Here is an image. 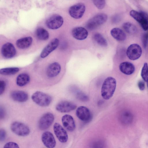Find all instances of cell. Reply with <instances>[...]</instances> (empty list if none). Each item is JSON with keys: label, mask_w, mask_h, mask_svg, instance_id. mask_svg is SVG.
<instances>
[{"label": "cell", "mask_w": 148, "mask_h": 148, "mask_svg": "<svg viewBox=\"0 0 148 148\" xmlns=\"http://www.w3.org/2000/svg\"><path fill=\"white\" fill-rule=\"evenodd\" d=\"M6 137V132L5 130L3 129L0 130V141L1 142L3 141Z\"/></svg>", "instance_id": "cell-33"}, {"label": "cell", "mask_w": 148, "mask_h": 148, "mask_svg": "<svg viewBox=\"0 0 148 148\" xmlns=\"http://www.w3.org/2000/svg\"><path fill=\"white\" fill-rule=\"evenodd\" d=\"M6 114L5 109L3 107L0 106V118L1 119H4Z\"/></svg>", "instance_id": "cell-35"}, {"label": "cell", "mask_w": 148, "mask_h": 148, "mask_svg": "<svg viewBox=\"0 0 148 148\" xmlns=\"http://www.w3.org/2000/svg\"><path fill=\"white\" fill-rule=\"evenodd\" d=\"M35 33L36 37L40 40H46L49 37V33L47 30L43 28H38L36 31Z\"/></svg>", "instance_id": "cell-24"}, {"label": "cell", "mask_w": 148, "mask_h": 148, "mask_svg": "<svg viewBox=\"0 0 148 148\" xmlns=\"http://www.w3.org/2000/svg\"><path fill=\"white\" fill-rule=\"evenodd\" d=\"M77 106L72 102L63 101L59 102L56 106V110L61 113H67L75 110Z\"/></svg>", "instance_id": "cell-10"}, {"label": "cell", "mask_w": 148, "mask_h": 148, "mask_svg": "<svg viewBox=\"0 0 148 148\" xmlns=\"http://www.w3.org/2000/svg\"><path fill=\"white\" fill-rule=\"evenodd\" d=\"M10 129L13 133L20 136H27L30 132V129L27 126L18 121L13 122L10 125Z\"/></svg>", "instance_id": "cell-4"}, {"label": "cell", "mask_w": 148, "mask_h": 148, "mask_svg": "<svg viewBox=\"0 0 148 148\" xmlns=\"http://www.w3.org/2000/svg\"><path fill=\"white\" fill-rule=\"evenodd\" d=\"M30 80V77L28 74L25 73L21 74L16 78V84L19 86H23L28 84Z\"/></svg>", "instance_id": "cell-23"}, {"label": "cell", "mask_w": 148, "mask_h": 148, "mask_svg": "<svg viewBox=\"0 0 148 148\" xmlns=\"http://www.w3.org/2000/svg\"><path fill=\"white\" fill-rule=\"evenodd\" d=\"M147 87L148 88V82L147 83Z\"/></svg>", "instance_id": "cell-37"}, {"label": "cell", "mask_w": 148, "mask_h": 148, "mask_svg": "<svg viewBox=\"0 0 148 148\" xmlns=\"http://www.w3.org/2000/svg\"><path fill=\"white\" fill-rule=\"evenodd\" d=\"M6 86L5 82L3 80H1L0 81V95L3 94L5 90Z\"/></svg>", "instance_id": "cell-34"}, {"label": "cell", "mask_w": 148, "mask_h": 148, "mask_svg": "<svg viewBox=\"0 0 148 148\" xmlns=\"http://www.w3.org/2000/svg\"><path fill=\"white\" fill-rule=\"evenodd\" d=\"M124 30L129 34H134L137 31L136 27L134 25L129 22H126L123 25Z\"/></svg>", "instance_id": "cell-26"}, {"label": "cell", "mask_w": 148, "mask_h": 148, "mask_svg": "<svg viewBox=\"0 0 148 148\" xmlns=\"http://www.w3.org/2000/svg\"><path fill=\"white\" fill-rule=\"evenodd\" d=\"M142 49L140 46L137 44H133L127 48L126 54L130 60H134L139 58L141 55Z\"/></svg>", "instance_id": "cell-7"}, {"label": "cell", "mask_w": 148, "mask_h": 148, "mask_svg": "<svg viewBox=\"0 0 148 148\" xmlns=\"http://www.w3.org/2000/svg\"><path fill=\"white\" fill-rule=\"evenodd\" d=\"M76 114L79 119L84 122L88 121L91 117L90 110L84 106H81L77 108L76 111Z\"/></svg>", "instance_id": "cell-13"}, {"label": "cell", "mask_w": 148, "mask_h": 148, "mask_svg": "<svg viewBox=\"0 0 148 148\" xmlns=\"http://www.w3.org/2000/svg\"><path fill=\"white\" fill-rule=\"evenodd\" d=\"M10 95L13 100L19 102H25L28 98L27 93L22 90L13 91L11 93Z\"/></svg>", "instance_id": "cell-17"}, {"label": "cell", "mask_w": 148, "mask_h": 148, "mask_svg": "<svg viewBox=\"0 0 148 148\" xmlns=\"http://www.w3.org/2000/svg\"><path fill=\"white\" fill-rule=\"evenodd\" d=\"M32 38L31 37H27L17 40L16 45L20 49H25L29 47L32 44Z\"/></svg>", "instance_id": "cell-21"}, {"label": "cell", "mask_w": 148, "mask_h": 148, "mask_svg": "<svg viewBox=\"0 0 148 148\" xmlns=\"http://www.w3.org/2000/svg\"><path fill=\"white\" fill-rule=\"evenodd\" d=\"M94 4L98 9H102L105 7V0H92Z\"/></svg>", "instance_id": "cell-30"}, {"label": "cell", "mask_w": 148, "mask_h": 148, "mask_svg": "<svg viewBox=\"0 0 148 148\" xmlns=\"http://www.w3.org/2000/svg\"><path fill=\"white\" fill-rule=\"evenodd\" d=\"M1 53L4 58L9 59L14 57L15 55L16 51L12 44L7 42L3 45L1 49Z\"/></svg>", "instance_id": "cell-12"}, {"label": "cell", "mask_w": 148, "mask_h": 148, "mask_svg": "<svg viewBox=\"0 0 148 148\" xmlns=\"http://www.w3.org/2000/svg\"><path fill=\"white\" fill-rule=\"evenodd\" d=\"M121 121L125 124H129L131 122L133 119L132 114L128 111L123 112L121 116Z\"/></svg>", "instance_id": "cell-27"}, {"label": "cell", "mask_w": 148, "mask_h": 148, "mask_svg": "<svg viewBox=\"0 0 148 148\" xmlns=\"http://www.w3.org/2000/svg\"><path fill=\"white\" fill-rule=\"evenodd\" d=\"M107 15L103 13L97 14L90 19L86 25V27L90 30H92L104 23L107 20Z\"/></svg>", "instance_id": "cell-3"}, {"label": "cell", "mask_w": 148, "mask_h": 148, "mask_svg": "<svg viewBox=\"0 0 148 148\" xmlns=\"http://www.w3.org/2000/svg\"><path fill=\"white\" fill-rule=\"evenodd\" d=\"M143 43L144 47L146 48L148 44V32L144 34L143 36Z\"/></svg>", "instance_id": "cell-32"}, {"label": "cell", "mask_w": 148, "mask_h": 148, "mask_svg": "<svg viewBox=\"0 0 148 148\" xmlns=\"http://www.w3.org/2000/svg\"><path fill=\"white\" fill-rule=\"evenodd\" d=\"M93 37L95 40L99 45L103 47L107 46L106 40L101 34L99 33H96L94 34Z\"/></svg>", "instance_id": "cell-28"}, {"label": "cell", "mask_w": 148, "mask_h": 148, "mask_svg": "<svg viewBox=\"0 0 148 148\" xmlns=\"http://www.w3.org/2000/svg\"><path fill=\"white\" fill-rule=\"evenodd\" d=\"M53 130L56 137L62 143H66L68 138L67 133L66 130L59 123H55L53 126Z\"/></svg>", "instance_id": "cell-9"}, {"label": "cell", "mask_w": 148, "mask_h": 148, "mask_svg": "<svg viewBox=\"0 0 148 148\" xmlns=\"http://www.w3.org/2000/svg\"><path fill=\"white\" fill-rule=\"evenodd\" d=\"M116 82L115 79L112 77H108L104 80L101 87V95L105 100H108L113 96L115 91Z\"/></svg>", "instance_id": "cell-1"}, {"label": "cell", "mask_w": 148, "mask_h": 148, "mask_svg": "<svg viewBox=\"0 0 148 148\" xmlns=\"http://www.w3.org/2000/svg\"><path fill=\"white\" fill-rule=\"evenodd\" d=\"M141 75L143 79L148 82V65L147 62L144 63L142 68Z\"/></svg>", "instance_id": "cell-29"}, {"label": "cell", "mask_w": 148, "mask_h": 148, "mask_svg": "<svg viewBox=\"0 0 148 148\" xmlns=\"http://www.w3.org/2000/svg\"><path fill=\"white\" fill-rule=\"evenodd\" d=\"M62 122L64 127L68 131H73L75 128V124L74 119L70 115L66 114L62 118Z\"/></svg>", "instance_id": "cell-15"}, {"label": "cell", "mask_w": 148, "mask_h": 148, "mask_svg": "<svg viewBox=\"0 0 148 148\" xmlns=\"http://www.w3.org/2000/svg\"><path fill=\"white\" fill-rule=\"evenodd\" d=\"M138 86L140 90H143L145 88L144 82L142 81H140L138 83Z\"/></svg>", "instance_id": "cell-36"}, {"label": "cell", "mask_w": 148, "mask_h": 148, "mask_svg": "<svg viewBox=\"0 0 148 148\" xmlns=\"http://www.w3.org/2000/svg\"><path fill=\"white\" fill-rule=\"evenodd\" d=\"M73 36L75 39L82 40L86 39L88 35L87 30L84 28L78 27L74 28L72 31Z\"/></svg>", "instance_id": "cell-16"}, {"label": "cell", "mask_w": 148, "mask_h": 148, "mask_svg": "<svg viewBox=\"0 0 148 148\" xmlns=\"http://www.w3.org/2000/svg\"><path fill=\"white\" fill-rule=\"evenodd\" d=\"M86 10L84 4L79 3L71 6L69 8V12L70 16L75 19L81 18L84 14Z\"/></svg>", "instance_id": "cell-6"}, {"label": "cell", "mask_w": 148, "mask_h": 148, "mask_svg": "<svg viewBox=\"0 0 148 148\" xmlns=\"http://www.w3.org/2000/svg\"><path fill=\"white\" fill-rule=\"evenodd\" d=\"M59 44V40L57 38L52 39L44 48L40 54V57L44 58L48 56L55 50Z\"/></svg>", "instance_id": "cell-14"}, {"label": "cell", "mask_w": 148, "mask_h": 148, "mask_svg": "<svg viewBox=\"0 0 148 148\" xmlns=\"http://www.w3.org/2000/svg\"><path fill=\"white\" fill-rule=\"evenodd\" d=\"M31 98L34 103L42 107L48 106L52 100L50 96L40 91H37L34 93Z\"/></svg>", "instance_id": "cell-2"}, {"label": "cell", "mask_w": 148, "mask_h": 148, "mask_svg": "<svg viewBox=\"0 0 148 148\" xmlns=\"http://www.w3.org/2000/svg\"><path fill=\"white\" fill-rule=\"evenodd\" d=\"M63 18L60 15L55 14L49 17L46 22L47 27L50 29H57L60 27L63 23Z\"/></svg>", "instance_id": "cell-8"}, {"label": "cell", "mask_w": 148, "mask_h": 148, "mask_svg": "<svg viewBox=\"0 0 148 148\" xmlns=\"http://www.w3.org/2000/svg\"><path fill=\"white\" fill-rule=\"evenodd\" d=\"M19 71L17 67H9L0 69V73L3 75H11L16 73Z\"/></svg>", "instance_id": "cell-25"}, {"label": "cell", "mask_w": 148, "mask_h": 148, "mask_svg": "<svg viewBox=\"0 0 148 148\" xmlns=\"http://www.w3.org/2000/svg\"><path fill=\"white\" fill-rule=\"evenodd\" d=\"M41 140L43 144L47 148H53L56 145L55 138L50 132L47 131L44 132L42 135Z\"/></svg>", "instance_id": "cell-11"}, {"label": "cell", "mask_w": 148, "mask_h": 148, "mask_svg": "<svg viewBox=\"0 0 148 148\" xmlns=\"http://www.w3.org/2000/svg\"><path fill=\"white\" fill-rule=\"evenodd\" d=\"M61 69L60 65L57 62L51 64L48 67L47 71V74L49 77H53L58 75Z\"/></svg>", "instance_id": "cell-18"}, {"label": "cell", "mask_w": 148, "mask_h": 148, "mask_svg": "<svg viewBox=\"0 0 148 148\" xmlns=\"http://www.w3.org/2000/svg\"><path fill=\"white\" fill-rule=\"evenodd\" d=\"M130 15L140 24L146 18H148V15L143 12H138L134 10H131Z\"/></svg>", "instance_id": "cell-22"}, {"label": "cell", "mask_w": 148, "mask_h": 148, "mask_svg": "<svg viewBox=\"0 0 148 148\" xmlns=\"http://www.w3.org/2000/svg\"><path fill=\"white\" fill-rule=\"evenodd\" d=\"M4 148H19L18 145L16 143L10 142L6 143L4 145Z\"/></svg>", "instance_id": "cell-31"}, {"label": "cell", "mask_w": 148, "mask_h": 148, "mask_svg": "<svg viewBox=\"0 0 148 148\" xmlns=\"http://www.w3.org/2000/svg\"><path fill=\"white\" fill-rule=\"evenodd\" d=\"M54 119V116L52 113L45 114L39 120L38 125L39 129L42 130L48 129L52 124Z\"/></svg>", "instance_id": "cell-5"}, {"label": "cell", "mask_w": 148, "mask_h": 148, "mask_svg": "<svg viewBox=\"0 0 148 148\" xmlns=\"http://www.w3.org/2000/svg\"><path fill=\"white\" fill-rule=\"evenodd\" d=\"M110 34L112 37L117 40L123 41L126 38L125 34L121 29L118 28H114L110 31Z\"/></svg>", "instance_id": "cell-20"}, {"label": "cell", "mask_w": 148, "mask_h": 148, "mask_svg": "<svg viewBox=\"0 0 148 148\" xmlns=\"http://www.w3.org/2000/svg\"><path fill=\"white\" fill-rule=\"evenodd\" d=\"M119 69L122 73L126 75L132 74L135 69L134 65L129 62H124L121 63L119 66Z\"/></svg>", "instance_id": "cell-19"}]
</instances>
